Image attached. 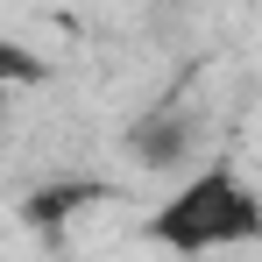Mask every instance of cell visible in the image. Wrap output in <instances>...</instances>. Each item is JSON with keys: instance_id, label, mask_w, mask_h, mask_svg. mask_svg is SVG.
<instances>
[{"instance_id": "6da1fadb", "label": "cell", "mask_w": 262, "mask_h": 262, "mask_svg": "<svg viewBox=\"0 0 262 262\" xmlns=\"http://www.w3.org/2000/svg\"><path fill=\"white\" fill-rule=\"evenodd\" d=\"M255 227H262V206H255V191L227 170V163L199 170L177 199H163V213L149 220V234H156L170 255H213V248L248 241Z\"/></svg>"}, {"instance_id": "7a4b0ae2", "label": "cell", "mask_w": 262, "mask_h": 262, "mask_svg": "<svg viewBox=\"0 0 262 262\" xmlns=\"http://www.w3.org/2000/svg\"><path fill=\"white\" fill-rule=\"evenodd\" d=\"M99 191L92 184H57V191H36L29 206H21V220H36V227H64V213H78V206H92Z\"/></svg>"}, {"instance_id": "3957f363", "label": "cell", "mask_w": 262, "mask_h": 262, "mask_svg": "<svg viewBox=\"0 0 262 262\" xmlns=\"http://www.w3.org/2000/svg\"><path fill=\"white\" fill-rule=\"evenodd\" d=\"M135 149H142L149 163H177V149H184V121H156V128H142Z\"/></svg>"}, {"instance_id": "277c9868", "label": "cell", "mask_w": 262, "mask_h": 262, "mask_svg": "<svg viewBox=\"0 0 262 262\" xmlns=\"http://www.w3.org/2000/svg\"><path fill=\"white\" fill-rule=\"evenodd\" d=\"M36 78H43V57H36V50L0 43V92H7V85H36Z\"/></svg>"}, {"instance_id": "5b68a950", "label": "cell", "mask_w": 262, "mask_h": 262, "mask_svg": "<svg viewBox=\"0 0 262 262\" xmlns=\"http://www.w3.org/2000/svg\"><path fill=\"white\" fill-rule=\"evenodd\" d=\"M0 121H7V92H0Z\"/></svg>"}]
</instances>
